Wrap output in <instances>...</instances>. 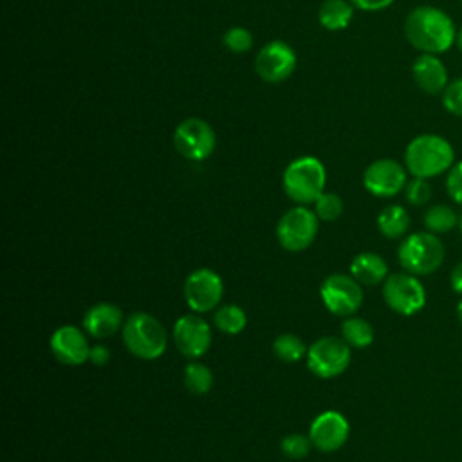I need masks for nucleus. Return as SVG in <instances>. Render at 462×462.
Masks as SVG:
<instances>
[{
    "instance_id": "1",
    "label": "nucleus",
    "mask_w": 462,
    "mask_h": 462,
    "mask_svg": "<svg viewBox=\"0 0 462 462\" xmlns=\"http://www.w3.org/2000/svg\"><path fill=\"white\" fill-rule=\"evenodd\" d=\"M457 27L451 16L433 5L411 9L404 20V38L408 43L426 54H442L457 42Z\"/></svg>"
},
{
    "instance_id": "2",
    "label": "nucleus",
    "mask_w": 462,
    "mask_h": 462,
    "mask_svg": "<svg viewBox=\"0 0 462 462\" xmlns=\"http://www.w3.org/2000/svg\"><path fill=\"white\" fill-rule=\"evenodd\" d=\"M453 144L439 134H420L404 150V166L411 177L433 179L455 164Z\"/></svg>"
},
{
    "instance_id": "3",
    "label": "nucleus",
    "mask_w": 462,
    "mask_h": 462,
    "mask_svg": "<svg viewBox=\"0 0 462 462\" xmlns=\"http://www.w3.org/2000/svg\"><path fill=\"white\" fill-rule=\"evenodd\" d=\"M327 171L318 157L303 155L289 162L283 171L282 184L287 197L301 206L312 204L323 193Z\"/></svg>"
},
{
    "instance_id": "4",
    "label": "nucleus",
    "mask_w": 462,
    "mask_h": 462,
    "mask_svg": "<svg viewBox=\"0 0 462 462\" xmlns=\"http://www.w3.org/2000/svg\"><path fill=\"white\" fill-rule=\"evenodd\" d=\"M123 341L130 354L146 361L161 357L168 345L162 323L146 312H134L123 323Z\"/></svg>"
},
{
    "instance_id": "5",
    "label": "nucleus",
    "mask_w": 462,
    "mask_h": 462,
    "mask_svg": "<svg viewBox=\"0 0 462 462\" xmlns=\"http://www.w3.org/2000/svg\"><path fill=\"white\" fill-rule=\"evenodd\" d=\"M444 244L435 233L430 231H417L408 235L397 249L401 267L415 276L435 273L444 262Z\"/></svg>"
},
{
    "instance_id": "6",
    "label": "nucleus",
    "mask_w": 462,
    "mask_h": 462,
    "mask_svg": "<svg viewBox=\"0 0 462 462\" xmlns=\"http://www.w3.org/2000/svg\"><path fill=\"white\" fill-rule=\"evenodd\" d=\"M383 298L393 312L413 316L426 305V289L415 274L393 273L383 282Z\"/></svg>"
},
{
    "instance_id": "7",
    "label": "nucleus",
    "mask_w": 462,
    "mask_h": 462,
    "mask_svg": "<svg viewBox=\"0 0 462 462\" xmlns=\"http://www.w3.org/2000/svg\"><path fill=\"white\" fill-rule=\"evenodd\" d=\"M318 233V215L305 206H296L282 215L276 226V236L285 251L300 253L307 249Z\"/></svg>"
},
{
    "instance_id": "8",
    "label": "nucleus",
    "mask_w": 462,
    "mask_h": 462,
    "mask_svg": "<svg viewBox=\"0 0 462 462\" xmlns=\"http://www.w3.org/2000/svg\"><path fill=\"white\" fill-rule=\"evenodd\" d=\"M217 144L213 126L200 117H188L173 130V146L188 161L208 159Z\"/></svg>"
},
{
    "instance_id": "9",
    "label": "nucleus",
    "mask_w": 462,
    "mask_h": 462,
    "mask_svg": "<svg viewBox=\"0 0 462 462\" xmlns=\"http://www.w3.org/2000/svg\"><path fill=\"white\" fill-rule=\"evenodd\" d=\"M350 365V345L343 337L325 336L307 350L309 370L323 379L343 374Z\"/></svg>"
},
{
    "instance_id": "10",
    "label": "nucleus",
    "mask_w": 462,
    "mask_h": 462,
    "mask_svg": "<svg viewBox=\"0 0 462 462\" xmlns=\"http://www.w3.org/2000/svg\"><path fill=\"white\" fill-rule=\"evenodd\" d=\"M325 307L336 316H352L363 303L361 283L348 274H330L319 287Z\"/></svg>"
},
{
    "instance_id": "11",
    "label": "nucleus",
    "mask_w": 462,
    "mask_h": 462,
    "mask_svg": "<svg viewBox=\"0 0 462 462\" xmlns=\"http://www.w3.org/2000/svg\"><path fill=\"white\" fill-rule=\"evenodd\" d=\"M408 184V170L395 159H377L363 173V186L368 193L390 199L401 193Z\"/></svg>"
},
{
    "instance_id": "12",
    "label": "nucleus",
    "mask_w": 462,
    "mask_h": 462,
    "mask_svg": "<svg viewBox=\"0 0 462 462\" xmlns=\"http://www.w3.org/2000/svg\"><path fill=\"white\" fill-rule=\"evenodd\" d=\"M296 69V52L294 49L282 42H267L254 58L256 74L267 83H282L292 76Z\"/></svg>"
},
{
    "instance_id": "13",
    "label": "nucleus",
    "mask_w": 462,
    "mask_h": 462,
    "mask_svg": "<svg viewBox=\"0 0 462 462\" xmlns=\"http://www.w3.org/2000/svg\"><path fill=\"white\" fill-rule=\"evenodd\" d=\"M224 294L222 278L211 269H197L184 282V298L191 310L209 312L213 310Z\"/></svg>"
},
{
    "instance_id": "14",
    "label": "nucleus",
    "mask_w": 462,
    "mask_h": 462,
    "mask_svg": "<svg viewBox=\"0 0 462 462\" xmlns=\"http://www.w3.org/2000/svg\"><path fill=\"white\" fill-rule=\"evenodd\" d=\"M173 341L184 357L197 359L204 356L211 345V328L200 316L186 314L173 325Z\"/></svg>"
},
{
    "instance_id": "15",
    "label": "nucleus",
    "mask_w": 462,
    "mask_h": 462,
    "mask_svg": "<svg viewBox=\"0 0 462 462\" xmlns=\"http://www.w3.org/2000/svg\"><path fill=\"white\" fill-rule=\"evenodd\" d=\"M350 433V426L345 415L334 410H327L319 413L309 430V439L314 448L323 453H330L339 449Z\"/></svg>"
},
{
    "instance_id": "16",
    "label": "nucleus",
    "mask_w": 462,
    "mask_h": 462,
    "mask_svg": "<svg viewBox=\"0 0 462 462\" xmlns=\"http://www.w3.org/2000/svg\"><path fill=\"white\" fill-rule=\"evenodd\" d=\"M90 348L85 334L72 325H63L51 336V350L54 357L69 366L83 365L90 357Z\"/></svg>"
},
{
    "instance_id": "17",
    "label": "nucleus",
    "mask_w": 462,
    "mask_h": 462,
    "mask_svg": "<svg viewBox=\"0 0 462 462\" xmlns=\"http://www.w3.org/2000/svg\"><path fill=\"white\" fill-rule=\"evenodd\" d=\"M413 83L430 96H439L449 83L448 69L437 54L420 52L411 63Z\"/></svg>"
},
{
    "instance_id": "18",
    "label": "nucleus",
    "mask_w": 462,
    "mask_h": 462,
    "mask_svg": "<svg viewBox=\"0 0 462 462\" xmlns=\"http://www.w3.org/2000/svg\"><path fill=\"white\" fill-rule=\"evenodd\" d=\"M83 327L92 337H110L119 328H123V312L112 303H96L87 310L83 318Z\"/></svg>"
},
{
    "instance_id": "19",
    "label": "nucleus",
    "mask_w": 462,
    "mask_h": 462,
    "mask_svg": "<svg viewBox=\"0 0 462 462\" xmlns=\"http://www.w3.org/2000/svg\"><path fill=\"white\" fill-rule=\"evenodd\" d=\"M350 276H354L361 285H377L388 278V265L383 256L365 251L352 260Z\"/></svg>"
},
{
    "instance_id": "20",
    "label": "nucleus",
    "mask_w": 462,
    "mask_h": 462,
    "mask_svg": "<svg viewBox=\"0 0 462 462\" xmlns=\"http://www.w3.org/2000/svg\"><path fill=\"white\" fill-rule=\"evenodd\" d=\"M354 18V5L350 0H323L318 9V20L327 31H343Z\"/></svg>"
},
{
    "instance_id": "21",
    "label": "nucleus",
    "mask_w": 462,
    "mask_h": 462,
    "mask_svg": "<svg viewBox=\"0 0 462 462\" xmlns=\"http://www.w3.org/2000/svg\"><path fill=\"white\" fill-rule=\"evenodd\" d=\"M410 227V215L399 204H390L383 208L377 215V229L386 238H401Z\"/></svg>"
},
{
    "instance_id": "22",
    "label": "nucleus",
    "mask_w": 462,
    "mask_h": 462,
    "mask_svg": "<svg viewBox=\"0 0 462 462\" xmlns=\"http://www.w3.org/2000/svg\"><path fill=\"white\" fill-rule=\"evenodd\" d=\"M424 226L430 233L442 235L451 231L455 226H458L460 217L455 213V209L448 204H435L424 213Z\"/></svg>"
},
{
    "instance_id": "23",
    "label": "nucleus",
    "mask_w": 462,
    "mask_h": 462,
    "mask_svg": "<svg viewBox=\"0 0 462 462\" xmlns=\"http://www.w3.org/2000/svg\"><path fill=\"white\" fill-rule=\"evenodd\" d=\"M341 337L350 346L365 348V346H370L374 341V328L366 319L350 316L341 325Z\"/></svg>"
},
{
    "instance_id": "24",
    "label": "nucleus",
    "mask_w": 462,
    "mask_h": 462,
    "mask_svg": "<svg viewBox=\"0 0 462 462\" xmlns=\"http://www.w3.org/2000/svg\"><path fill=\"white\" fill-rule=\"evenodd\" d=\"M213 321H215L218 330H222L224 334L235 336V334H240L245 328L247 316H245L242 307L231 303V305H224V307L217 309Z\"/></svg>"
},
{
    "instance_id": "25",
    "label": "nucleus",
    "mask_w": 462,
    "mask_h": 462,
    "mask_svg": "<svg viewBox=\"0 0 462 462\" xmlns=\"http://www.w3.org/2000/svg\"><path fill=\"white\" fill-rule=\"evenodd\" d=\"M184 386L197 395H204L213 386V372L202 363H189L184 368Z\"/></svg>"
},
{
    "instance_id": "26",
    "label": "nucleus",
    "mask_w": 462,
    "mask_h": 462,
    "mask_svg": "<svg viewBox=\"0 0 462 462\" xmlns=\"http://www.w3.org/2000/svg\"><path fill=\"white\" fill-rule=\"evenodd\" d=\"M273 350H274L276 357L285 363H296L303 357V354H307L303 341L296 334L278 336L273 343Z\"/></svg>"
},
{
    "instance_id": "27",
    "label": "nucleus",
    "mask_w": 462,
    "mask_h": 462,
    "mask_svg": "<svg viewBox=\"0 0 462 462\" xmlns=\"http://www.w3.org/2000/svg\"><path fill=\"white\" fill-rule=\"evenodd\" d=\"M314 213L318 215V218L325 220V222H332L336 218H339V215L343 213V200L339 195L336 193H328L323 191L318 200L314 202Z\"/></svg>"
},
{
    "instance_id": "28",
    "label": "nucleus",
    "mask_w": 462,
    "mask_h": 462,
    "mask_svg": "<svg viewBox=\"0 0 462 462\" xmlns=\"http://www.w3.org/2000/svg\"><path fill=\"white\" fill-rule=\"evenodd\" d=\"M222 43L227 51L231 52H247L251 47H253V34L249 29L245 27H240V25H235V27H229L224 36H222Z\"/></svg>"
},
{
    "instance_id": "29",
    "label": "nucleus",
    "mask_w": 462,
    "mask_h": 462,
    "mask_svg": "<svg viewBox=\"0 0 462 462\" xmlns=\"http://www.w3.org/2000/svg\"><path fill=\"white\" fill-rule=\"evenodd\" d=\"M442 96V106L451 116L462 117V78H457L448 83Z\"/></svg>"
},
{
    "instance_id": "30",
    "label": "nucleus",
    "mask_w": 462,
    "mask_h": 462,
    "mask_svg": "<svg viewBox=\"0 0 462 462\" xmlns=\"http://www.w3.org/2000/svg\"><path fill=\"white\" fill-rule=\"evenodd\" d=\"M404 195L411 206H424L431 199V186H430L428 179L413 177L411 180H408V184L404 188Z\"/></svg>"
},
{
    "instance_id": "31",
    "label": "nucleus",
    "mask_w": 462,
    "mask_h": 462,
    "mask_svg": "<svg viewBox=\"0 0 462 462\" xmlns=\"http://www.w3.org/2000/svg\"><path fill=\"white\" fill-rule=\"evenodd\" d=\"M310 446H312L310 439L305 437V435H300V433L287 435L282 440V451L289 458H303V457H307L309 451H310Z\"/></svg>"
},
{
    "instance_id": "32",
    "label": "nucleus",
    "mask_w": 462,
    "mask_h": 462,
    "mask_svg": "<svg viewBox=\"0 0 462 462\" xmlns=\"http://www.w3.org/2000/svg\"><path fill=\"white\" fill-rule=\"evenodd\" d=\"M446 191L453 202L462 206V161H457L446 177Z\"/></svg>"
},
{
    "instance_id": "33",
    "label": "nucleus",
    "mask_w": 462,
    "mask_h": 462,
    "mask_svg": "<svg viewBox=\"0 0 462 462\" xmlns=\"http://www.w3.org/2000/svg\"><path fill=\"white\" fill-rule=\"evenodd\" d=\"M354 7L361 11H383L390 7L395 0H350Z\"/></svg>"
},
{
    "instance_id": "34",
    "label": "nucleus",
    "mask_w": 462,
    "mask_h": 462,
    "mask_svg": "<svg viewBox=\"0 0 462 462\" xmlns=\"http://www.w3.org/2000/svg\"><path fill=\"white\" fill-rule=\"evenodd\" d=\"M88 359H90L94 365L103 366V365H106L108 359H110V350H108L106 346H103V345H96V346L90 348V357H88Z\"/></svg>"
},
{
    "instance_id": "35",
    "label": "nucleus",
    "mask_w": 462,
    "mask_h": 462,
    "mask_svg": "<svg viewBox=\"0 0 462 462\" xmlns=\"http://www.w3.org/2000/svg\"><path fill=\"white\" fill-rule=\"evenodd\" d=\"M449 285L451 289L462 296V262L457 263L449 273Z\"/></svg>"
},
{
    "instance_id": "36",
    "label": "nucleus",
    "mask_w": 462,
    "mask_h": 462,
    "mask_svg": "<svg viewBox=\"0 0 462 462\" xmlns=\"http://www.w3.org/2000/svg\"><path fill=\"white\" fill-rule=\"evenodd\" d=\"M457 318H458V321L462 323V298H460L458 303H457Z\"/></svg>"
},
{
    "instance_id": "37",
    "label": "nucleus",
    "mask_w": 462,
    "mask_h": 462,
    "mask_svg": "<svg viewBox=\"0 0 462 462\" xmlns=\"http://www.w3.org/2000/svg\"><path fill=\"white\" fill-rule=\"evenodd\" d=\"M455 43H457V47L462 51V27L457 31V42H455Z\"/></svg>"
},
{
    "instance_id": "38",
    "label": "nucleus",
    "mask_w": 462,
    "mask_h": 462,
    "mask_svg": "<svg viewBox=\"0 0 462 462\" xmlns=\"http://www.w3.org/2000/svg\"><path fill=\"white\" fill-rule=\"evenodd\" d=\"M458 227H460V233H462V215H460V220H458Z\"/></svg>"
},
{
    "instance_id": "39",
    "label": "nucleus",
    "mask_w": 462,
    "mask_h": 462,
    "mask_svg": "<svg viewBox=\"0 0 462 462\" xmlns=\"http://www.w3.org/2000/svg\"><path fill=\"white\" fill-rule=\"evenodd\" d=\"M460 4H462V0H460Z\"/></svg>"
}]
</instances>
